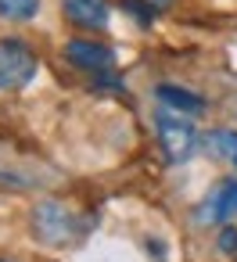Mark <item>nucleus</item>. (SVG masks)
<instances>
[{
	"label": "nucleus",
	"instance_id": "obj_2",
	"mask_svg": "<svg viewBox=\"0 0 237 262\" xmlns=\"http://www.w3.org/2000/svg\"><path fill=\"white\" fill-rule=\"evenodd\" d=\"M33 233L44 244H72L76 241V215L61 205V201H40L33 208Z\"/></svg>",
	"mask_w": 237,
	"mask_h": 262
},
{
	"label": "nucleus",
	"instance_id": "obj_8",
	"mask_svg": "<svg viewBox=\"0 0 237 262\" xmlns=\"http://www.w3.org/2000/svg\"><path fill=\"white\" fill-rule=\"evenodd\" d=\"M201 147H205L212 158L233 162V158H237V129H212V133H205Z\"/></svg>",
	"mask_w": 237,
	"mask_h": 262
},
{
	"label": "nucleus",
	"instance_id": "obj_13",
	"mask_svg": "<svg viewBox=\"0 0 237 262\" xmlns=\"http://www.w3.org/2000/svg\"><path fill=\"white\" fill-rule=\"evenodd\" d=\"M233 169H237V158H233Z\"/></svg>",
	"mask_w": 237,
	"mask_h": 262
},
{
	"label": "nucleus",
	"instance_id": "obj_7",
	"mask_svg": "<svg viewBox=\"0 0 237 262\" xmlns=\"http://www.w3.org/2000/svg\"><path fill=\"white\" fill-rule=\"evenodd\" d=\"M155 97L165 108L180 112V115H201L205 112V97L194 94V90H187V86H176V83H158L155 86Z\"/></svg>",
	"mask_w": 237,
	"mask_h": 262
},
{
	"label": "nucleus",
	"instance_id": "obj_3",
	"mask_svg": "<svg viewBox=\"0 0 237 262\" xmlns=\"http://www.w3.org/2000/svg\"><path fill=\"white\" fill-rule=\"evenodd\" d=\"M40 61L22 40H0V90H22L33 83Z\"/></svg>",
	"mask_w": 237,
	"mask_h": 262
},
{
	"label": "nucleus",
	"instance_id": "obj_9",
	"mask_svg": "<svg viewBox=\"0 0 237 262\" xmlns=\"http://www.w3.org/2000/svg\"><path fill=\"white\" fill-rule=\"evenodd\" d=\"M40 11V0H0V18L8 22H33Z\"/></svg>",
	"mask_w": 237,
	"mask_h": 262
},
{
	"label": "nucleus",
	"instance_id": "obj_1",
	"mask_svg": "<svg viewBox=\"0 0 237 262\" xmlns=\"http://www.w3.org/2000/svg\"><path fill=\"white\" fill-rule=\"evenodd\" d=\"M155 133H158V144H162V151H165V158H169L173 165L190 162V155L201 147L198 126H194L187 115H180V112H173V108H165V104L155 112Z\"/></svg>",
	"mask_w": 237,
	"mask_h": 262
},
{
	"label": "nucleus",
	"instance_id": "obj_5",
	"mask_svg": "<svg viewBox=\"0 0 237 262\" xmlns=\"http://www.w3.org/2000/svg\"><path fill=\"white\" fill-rule=\"evenodd\" d=\"M65 58L79 72H108L115 65V51L108 43H97V40H69L65 43Z\"/></svg>",
	"mask_w": 237,
	"mask_h": 262
},
{
	"label": "nucleus",
	"instance_id": "obj_12",
	"mask_svg": "<svg viewBox=\"0 0 237 262\" xmlns=\"http://www.w3.org/2000/svg\"><path fill=\"white\" fill-rule=\"evenodd\" d=\"M151 4H158V8H165V4H173V0H151Z\"/></svg>",
	"mask_w": 237,
	"mask_h": 262
},
{
	"label": "nucleus",
	"instance_id": "obj_4",
	"mask_svg": "<svg viewBox=\"0 0 237 262\" xmlns=\"http://www.w3.org/2000/svg\"><path fill=\"white\" fill-rule=\"evenodd\" d=\"M233 215H237V180H219L198 205V223L216 226V223H230Z\"/></svg>",
	"mask_w": 237,
	"mask_h": 262
},
{
	"label": "nucleus",
	"instance_id": "obj_10",
	"mask_svg": "<svg viewBox=\"0 0 237 262\" xmlns=\"http://www.w3.org/2000/svg\"><path fill=\"white\" fill-rule=\"evenodd\" d=\"M119 8L130 11L140 26H155V4L151 0H119Z\"/></svg>",
	"mask_w": 237,
	"mask_h": 262
},
{
	"label": "nucleus",
	"instance_id": "obj_11",
	"mask_svg": "<svg viewBox=\"0 0 237 262\" xmlns=\"http://www.w3.org/2000/svg\"><path fill=\"white\" fill-rule=\"evenodd\" d=\"M219 251H223L226 258H233V255H237V226L223 223V230H219Z\"/></svg>",
	"mask_w": 237,
	"mask_h": 262
},
{
	"label": "nucleus",
	"instance_id": "obj_6",
	"mask_svg": "<svg viewBox=\"0 0 237 262\" xmlns=\"http://www.w3.org/2000/svg\"><path fill=\"white\" fill-rule=\"evenodd\" d=\"M61 4H65V15H69L76 26H83V29L101 33V29L112 26V8H108V0H61Z\"/></svg>",
	"mask_w": 237,
	"mask_h": 262
}]
</instances>
